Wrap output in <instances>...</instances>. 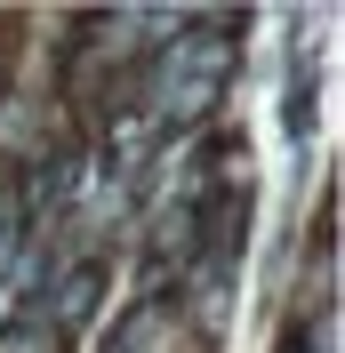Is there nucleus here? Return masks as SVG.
Here are the masks:
<instances>
[{"mask_svg": "<svg viewBox=\"0 0 345 353\" xmlns=\"http://www.w3.org/2000/svg\"><path fill=\"white\" fill-rule=\"evenodd\" d=\"M88 305H97V273H72V281H65V305H57V313H65V321H81Z\"/></svg>", "mask_w": 345, "mask_h": 353, "instance_id": "nucleus-2", "label": "nucleus"}, {"mask_svg": "<svg viewBox=\"0 0 345 353\" xmlns=\"http://www.w3.org/2000/svg\"><path fill=\"white\" fill-rule=\"evenodd\" d=\"M225 72H233V32H185L169 72H161V112L169 121H201L225 97Z\"/></svg>", "mask_w": 345, "mask_h": 353, "instance_id": "nucleus-1", "label": "nucleus"}]
</instances>
